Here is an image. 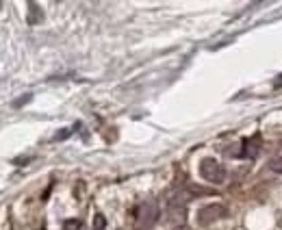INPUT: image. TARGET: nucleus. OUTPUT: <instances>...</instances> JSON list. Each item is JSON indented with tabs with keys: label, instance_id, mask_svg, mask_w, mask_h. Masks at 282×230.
I'll return each mask as SVG.
<instances>
[{
	"label": "nucleus",
	"instance_id": "nucleus-2",
	"mask_svg": "<svg viewBox=\"0 0 282 230\" xmlns=\"http://www.w3.org/2000/svg\"><path fill=\"white\" fill-rule=\"evenodd\" d=\"M200 176L208 180L211 185H222L226 180V168L215 159H204L200 163Z\"/></svg>",
	"mask_w": 282,
	"mask_h": 230
},
{
	"label": "nucleus",
	"instance_id": "nucleus-5",
	"mask_svg": "<svg viewBox=\"0 0 282 230\" xmlns=\"http://www.w3.org/2000/svg\"><path fill=\"white\" fill-rule=\"evenodd\" d=\"M191 198H193V196H191L187 189H174L167 196V206H185Z\"/></svg>",
	"mask_w": 282,
	"mask_h": 230
},
{
	"label": "nucleus",
	"instance_id": "nucleus-8",
	"mask_svg": "<svg viewBox=\"0 0 282 230\" xmlns=\"http://www.w3.org/2000/svg\"><path fill=\"white\" fill-rule=\"evenodd\" d=\"M80 228H83L80 219H66V222H63V230H80Z\"/></svg>",
	"mask_w": 282,
	"mask_h": 230
},
{
	"label": "nucleus",
	"instance_id": "nucleus-3",
	"mask_svg": "<svg viewBox=\"0 0 282 230\" xmlns=\"http://www.w3.org/2000/svg\"><path fill=\"white\" fill-rule=\"evenodd\" d=\"M228 215V208H226L224 204H208V206H202L198 211V224L200 226H208L217 222V219H222Z\"/></svg>",
	"mask_w": 282,
	"mask_h": 230
},
{
	"label": "nucleus",
	"instance_id": "nucleus-11",
	"mask_svg": "<svg viewBox=\"0 0 282 230\" xmlns=\"http://www.w3.org/2000/svg\"><path fill=\"white\" fill-rule=\"evenodd\" d=\"M31 98H33L31 94H26V96H22V98H17L15 102H13V107L17 109V107H22V104H26V102H31Z\"/></svg>",
	"mask_w": 282,
	"mask_h": 230
},
{
	"label": "nucleus",
	"instance_id": "nucleus-7",
	"mask_svg": "<svg viewBox=\"0 0 282 230\" xmlns=\"http://www.w3.org/2000/svg\"><path fill=\"white\" fill-rule=\"evenodd\" d=\"M191 196H213V189H206V187H200V185H193V182H189V185L185 187Z\"/></svg>",
	"mask_w": 282,
	"mask_h": 230
},
{
	"label": "nucleus",
	"instance_id": "nucleus-6",
	"mask_svg": "<svg viewBox=\"0 0 282 230\" xmlns=\"http://www.w3.org/2000/svg\"><path fill=\"white\" fill-rule=\"evenodd\" d=\"M44 20V11L39 9V5L37 3H29V17H26V22H29L31 26H35V24H39Z\"/></svg>",
	"mask_w": 282,
	"mask_h": 230
},
{
	"label": "nucleus",
	"instance_id": "nucleus-13",
	"mask_svg": "<svg viewBox=\"0 0 282 230\" xmlns=\"http://www.w3.org/2000/svg\"><path fill=\"white\" fill-rule=\"evenodd\" d=\"M274 89H282V74L276 76V80H274Z\"/></svg>",
	"mask_w": 282,
	"mask_h": 230
},
{
	"label": "nucleus",
	"instance_id": "nucleus-1",
	"mask_svg": "<svg viewBox=\"0 0 282 230\" xmlns=\"http://www.w3.org/2000/svg\"><path fill=\"white\" fill-rule=\"evenodd\" d=\"M159 219V204L157 200H145L137 206L135 211V224H137L139 230H148L157 224Z\"/></svg>",
	"mask_w": 282,
	"mask_h": 230
},
{
	"label": "nucleus",
	"instance_id": "nucleus-4",
	"mask_svg": "<svg viewBox=\"0 0 282 230\" xmlns=\"http://www.w3.org/2000/svg\"><path fill=\"white\" fill-rule=\"evenodd\" d=\"M261 135H254L250 139H243V148H241V156L243 159H254L261 150Z\"/></svg>",
	"mask_w": 282,
	"mask_h": 230
},
{
	"label": "nucleus",
	"instance_id": "nucleus-12",
	"mask_svg": "<svg viewBox=\"0 0 282 230\" xmlns=\"http://www.w3.org/2000/svg\"><path fill=\"white\" fill-rule=\"evenodd\" d=\"M70 133H72L70 128H68V131H61L57 137H54V139H57V141H61V139H66V137H70Z\"/></svg>",
	"mask_w": 282,
	"mask_h": 230
},
{
	"label": "nucleus",
	"instance_id": "nucleus-14",
	"mask_svg": "<svg viewBox=\"0 0 282 230\" xmlns=\"http://www.w3.org/2000/svg\"><path fill=\"white\" fill-rule=\"evenodd\" d=\"M176 230H191V228H187V226H178Z\"/></svg>",
	"mask_w": 282,
	"mask_h": 230
},
{
	"label": "nucleus",
	"instance_id": "nucleus-10",
	"mask_svg": "<svg viewBox=\"0 0 282 230\" xmlns=\"http://www.w3.org/2000/svg\"><path fill=\"white\" fill-rule=\"evenodd\" d=\"M269 168L271 172H276V174H282V156H278V159H274L269 163Z\"/></svg>",
	"mask_w": 282,
	"mask_h": 230
},
{
	"label": "nucleus",
	"instance_id": "nucleus-9",
	"mask_svg": "<svg viewBox=\"0 0 282 230\" xmlns=\"http://www.w3.org/2000/svg\"><path fill=\"white\" fill-rule=\"evenodd\" d=\"M104 228H106L104 215H96V217H94V230H104Z\"/></svg>",
	"mask_w": 282,
	"mask_h": 230
}]
</instances>
